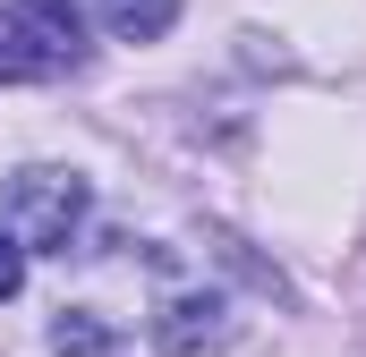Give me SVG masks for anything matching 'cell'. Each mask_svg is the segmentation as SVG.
Returning <instances> with one entry per match:
<instances>
[{
  "label": "cell",
  "instance_id": "6da1fadb",
  "mask_svg": "<svg viewBox=\"0 0 366 357\" xmlns=\"http://www.w3.org/2000/svg\"><path fill=\"white\" fill-rule=\"evenodd\" d=\"M86 69V9L77 0H0V86H43Z\"/></svg>",
  "mask_w": 366,
  "mask_h": 357
},
{
  "label": "cell",
  "instance_id": "277c9868",
  "mask_svg": "<svg viewBox=\"0 0 366 357\" xmlns=\"http://www.w3.org/2000/svg\"><path fill=\"white\" fill-rule=\"evenodd\" d=\"M51 349H60V357H128L119 332H111L94 306H60V315H51Z\"/></svg>",
  "mask_w": 366,
  "mask_h": 357
},
{
  "label": "cell",
  "instance_id": "8992f818",
  "mask_svg": "<svg viewBox=\"0 0 366 357\" xmlns=\"http://www.w3.org/2000/svg\"><path fill=\"white\" fill-rule=\"evenodd\" d=\"M17 289H26V247H17V238L0 230V306H9Z\"/></svg>",
  "mask_w": 366,
  "mask_h": 357
},
{
  "label": "cell",
  "instance_id": "7a4b0ae2",
  "mask_svg": "<svg viewBox=\"0 0 366 357\" xmlns=\"http://www.w3.org/2000/svg\"><path fill=\"white\" fill-rule=\"evenodd\" d=\"M0 230H9L26 256H69V238L86 230V178L60 171V162L9 171L0 178Z\"/></svg>",
  "mask_w": 366,
  "mask_h": 357
},
{
  "label": "cell",
  "instance_id": "3957f363",
  "mask_svg": "<svg viewBox=\"0 0 366 357\" xmlns=\"http://www.w3.org/2000/svg\"><path fill=\"white\" fill-rule=\"evenodd\" d=\"M230 332H239V315H230V298H222V289H204V281L162 289V306H154V349H171V357L222 349Z\"/></svg>",
  "mask_w": 366,
  "mask_h": 357
},
{
  "label": "cell",
  "instance_id": "5b68a950",
  "mask_svg": "<svg viewBox=\"0 0 366 357\" xmlns=\"http://www.w3.org/2000/svg\"><path fill=\"white\" fill-rule=\"evenodd\" d=\"M171 17H179V0H102V26H111L119 43H154Z\"/></svg>",
  "mask_w": 366,
  "mask_h": 357
}]
</instances>
